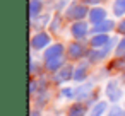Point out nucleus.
I'll list each match as a JSON object with an SVG mask.
<instances>
[{"instance_id":"7ed1b4c3","label":"nucleus","mask_w":125,"mask_h":116,"mask_svg":"<svg viewBox=\"0 0 125 116\" xmlns=\"http://www.w3.org/2000/svg\"><path fill=\"white\" fill-rule=\"evenodd\" d=\"M70 79H74V68H72V65H63L58 72H55V82L57 84L69 82Z\"/></svg>"},{"instance_id":"dca6fc26","label":"nucleus","mask_w":125,"mask_h":116,"mask_svg":"<svg viewBox=\"0 0 125 116\" xmlns=\"http://www.w3.org/2000/svg\"><path fill=\"white\" fill-rule=\"evenodd\" d=\"M104 111H106V102H104V101H101V102H98V104L91 109L89 116H101Z\"/></svg>"},{"instance_id":"f03ea898","label":"nucleus","mask_w":125,"mask_h":116,"mask_svg":"<svg viewBox=\"0 0 125 116\" xmlns=\"http://www.w3.org/2000/svg\"><path fill=\"white\" fill-rule=\"evenodd\" d=\"M106 96H108V99L113 101V102H116V101L122 99V87L118 85L116 80H110V82L106 84Z\"/></svg>"},{"instance_id":"a211bd4d","label":"nucleus","mask_w":125,"mask_h":116,"mask_svg":"<svg viewBox=\"0 0 125 116\" xmlns=\"http://www.w3.org/2000/svg\"><path fill=\"white\" fill-rule=\"evenodd\" d=\"M115 53H116L118 58H125V38L116 45V51H115Z\"/></svg>"},{"instance_id":"9d476101","label":"nucleus","mask_w":125,"mask_h":116,"mask_svg":"<svg viewBox=\"0 0 125 116\" xmlns=\"http://www.w3.org/2000/svg\"><path fill=\"white\" fill-rule=\"evenodd\" d=\"M110 41H111V38H108L106 34H94V36H93V39H91V46L98 50V48L106 46Z\"/></svg>"},{"instance_id":"20e7f679","label":"nucleus","mask_w":125,"mask_h":116,"mask_svg":"<svg viewBox=\"0 0 125 116\" xmlns=\"http://www.w3.org/2000/svg\"><path fill=\"white\" fill-rule=\"evenodd\" d=\"M70 33H72V36L75 39H84L86 34L89 33V26L86 22H82V21H77L75 24L70 26Z\"/></svg>"},{"instance_id":"0eeeda50","label":"nucleus","mask_w":125,"mask_h":116,"mask_svg":"<svg viewBox=\"0 0 125 116\" xmlns=\"http://www.w3.org/2000/svg\"><path fill=\"white\" fill-rule=\"evenodd\" d=\"M113 27H115V22L113 21H103V22H98L91 31H93V34H106Z\"/></svg>"},{"instance_id":"aec40b11","label":"nucleus","mask_w":125,"mask_h":116,"mask_svg":"<svg viewBox=\"0 0 125 116\" xmlns=\"http://www.w3.org/2000/svg\"><path fill=\"white\" fill-rule=\"evenodd\" d=\"M62 96H63V97H72V96H74V90H72L70 87H69V89L65 87V89H62Z\"/></svg>"},{"instance_id":"9b49d317","label":"nucleus","mask_w":125,"mask_h":116,"mask_svg":"<svg viewBox=\"0 0 125 116\" xmlns=\"http://www.w3.org/2000/svg\"><path fill=\"white\" fill-rule=\"evenodd\" d=\"M62 55H63V45L57 43V45L50 46L45 51V60H50V58H55V56H62Z\"/></svg>"},{"instance_id":"1a4fd4ad","label":"nucleus","mask_w":125,"mask_h":116,"mask_svg":"<svg viewBox=\"0 0 125 116\" xmlns=\"http://www.w3.org/2000/svg\"><path fill=\"white\" fill-rule=\"evenodd\" d=\"M104 17H106V10H104V9L94 7V9H91V10H89V21H91V22H94V24L103 22V21H104Z\"/></svg>"},{"instance_id":"ddd939ff","label":"nucleus","mask_w":125,"mask_h":116,"mask_svg":"<svg viewBox=\"0 0 125 116\" xmlns=\"http://www.w3.org/2000/svg\"><path fill=\"white\" fill-rule=\"evenodd\" d=\"M87 77V65H79L74 72V80L75 82H82Z\"/></svg>"},{"instance_id":"423d86ee","label":"nucleus","mask_w":125,"mask_h":116,"mask_svg":"<svg viewBox=\"0 0 125 116\" xmlns=\"http://www.w3.org/2000/svg\"><path fill=\"white\" fill-rule=\"evenodd\" d=\"M84 55H86V48H84L82 43H72L69 46V56L70 58L77 60V58H82Z\"/></svg>"},{"instance_id":"5701e85b","label":"nucleus","mask_w":125,"mask_h":116,"mask_svg":"<svg viewBox=\"0 0 125 116\" xmlns=\"http://www.w3.org/2000/svg\"><path fill=\"white\" fill-rule=\"evenodd\" d=\"M31 116H41V114H40L38 111H33V113H31Z\"/></svg>"},{"instance_id":"39448f33","label":"nucleus","mask_w":125,"mask_h":116,"mask_svg":"<svg viewBox=\"0 0 125 116\" xmlns=\"http://www.w3.org/2000/svg\"><path fill=\"white\" fill-rule=\"evenodd\" d=\"M48 45H50V36H48L46 33H38V34H34L33 39H31V46H33L34 50H41V48H45V46H48Z\"/></svg>"},{"instance_id":"6ab92c4d","label":"nucleus","mask_w":125,"mask_h":116,"mask_svg":"<svg viewBox=\"0 0 125 116\" xmlns=\"http://www.w3.org/2000/svg\"><path fill=\"white\" fill-rule=\"evenodd\" d=\"M108 116H125V113H123V109H122V107H118V106H113V107L110 109Z\"/></svg>"},{"instance_id":"6e6552de","label":"nucleus","mask_w":125,"mask_h":116,"mask_svg":"<svg viewBox=\"0 0 125 116\" xmlns=\"http://www.w3.org/2000/svg\"><path fill=\"white\" fill-rule=\"evenodd\" d=\"M45 67H46L48 72H58V70L63 67V55H62V56H55V58L46 60Z\"/></svg>"},{"instance_id":"f8f14e48","label":"nucleus","mask_w":125,"mask_h":116,"mask_svg":"<svg viewBox=\"0 0 125 116\" xmlns=\"http://www.w3.org/2000/svg\"><path fill=\"white\" fill-rule=\"evenodd\" d=\"M41 9H43V2H41V0H31V2H29V16H31V19L40 16Z\"/></svg>"},{"instance_id":"2eb2a0df","label":"nucleus","mask_w":125,"mask_h":116,"mask_svg":"<svg viewBox=\"0 0 125 116\" xmlns=\"http://www.w3.org/2000/svg\"><path fill=\"white\" fill-rule=\"evenodd\" d=\"M113 14L118 16V17L125 14V0H115V4H113Z\"/></svg>"},{"instance_id":"f257e3e1","label":"nucleus","mask_w":125,"mask_h":116,"mask_svg":"<svg viewBox=\"0 0 125 116\" xmlns=\"http://www.w3.org/2000/svg\"><path fill=\"white\" fill-rule=\"evenodd\" d=\"M86 16H89V10L86 9V4H72L65 12V17L70 19V21H81Z\"/></svg>"},{"instance_id":"f3484780","label":"nucleus","mask_w":125,"mask_h":116,"mask_svg":"<svg viewBox=\"0 0 125 116\" xmlns=\"http://www.w3.org/2000/svg\"><path fill=\"white\" fill-rule=\"evenodd\" d=\"M91 89H93V85H91V84H86V85H82V87L77 90L79 97H81V99H82V97H87V96H89V92H91Z\"/></svg>"},{"instance_id":"4468645a","label":"nucleus","mask_w":125,"mask_h":116,"mask_svg":"<svg viewBox=\"0 0 125 116\" xmlns=\"http://www.w3.org/2000/svg\"><path fill=\"white\" fill-rule=\"evenodd\" d=\"M86 114V107L82 106V104H72L70 107H69V116H84Z\"/></svg>"},{"instance_id":"412c9836","label":"nucleus","mask_w":125,"mask_h":116,"mask_svg":"<svg viewBox=\"0 0 125 116\" xmlns=\"http://www.w3.org/2000/svg\"><path fill=\"white\" fill-rule=\"evenodd\" d=\"M116 29H118V33H122V34L125 36V19H123V21L118 24V27H116Z\"/></svg>"},{"instance_id":"4be33fe9","label":"nucleus","mask_w":125,"mask_h":116,"mask_svg":"<svg viewBox=\"0 0 125 116\" xmlns=\"http://www.w3.org/2000/svg\"><path fill=\"white\" fill-rule=\"evenodd\" d=\"M84 4H89V5H96V4H99V2H103V0H82Z\"/></svg>"}]
</instances>
